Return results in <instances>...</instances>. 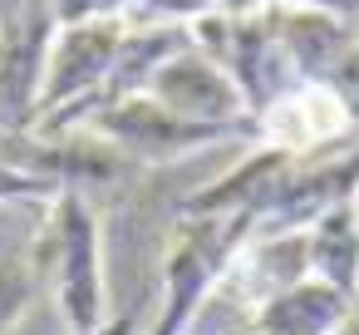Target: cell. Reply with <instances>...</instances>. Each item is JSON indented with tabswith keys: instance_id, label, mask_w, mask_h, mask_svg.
<instances>
[{
	"instance_id": "obj_1",
	"label": "cell",
	"mask_w": 359,
	"mask_h": 335,
	"mask_svg": "<svg viewBox=\"0 0 359 335\" xmlns=\"http://www.w3.org/2000/svg\"><path fill=\"white\" fill-rule=\"evenodd\" d=\"M35 261L40 276L55 281L60 315L69 335H89L109 320V291H104V247H99V212L94 197L79 188H60L40 217L35 232Z\"/></svg>"
},
{
	"instance_id": "obj_2",
	"label": "cell",
	"mask_w": 359,
	"mask_h": 335,
	"mask_svg": "<svg viewBox=\"0 0 359 335\" xmlns=\"http://www.w3.org/2000/svg\"><path fill=\"white\" fill-rule=\"evenodd\" d=\"M256 237V217L251 212H222V217H177L172 227V247L163 256V306L153 310L143 335H187V325L197 320L202 301L217 291V281L226 276V266L241 256V247Z\"/></svg>"
},
{
	"instance_id": "obj_3",
	"label": "cell",
	"mask_w": 359,
	"mask_h": 335,
	"mask_svg": "<svg viewBox=\"0 0 359 335\" xmlns=\"http://www.w3.org/2000/svg\"><path fill=\"white\" fill-rule=\"evenodd\" d=\"M84 129L133 163H177V158L217 148V143H251V138L261 143L256 124H197V119L163 109L153 94L104 104L84 119Z\"/></svg>"
},
{
	"instance_id": "obj_4",
	"label": "cell",
	"mask_w": 359,
	"mask_h": 335,
	"mask_svg": "<svg viewBox=\"0 0 359 335\" xmlns=\"http://www.w3.org/2000/svg\"><path fill=\"white\" fill-rule=\"evenodd\" d=\"M55 30H60V20H55L50 0H25V6L0 25V133L35 129Z\"/></svg>"
},
{
	"instance_id": "obj_5",
	"label": "cell",
	"mask_w": 359,
	"mask_h": 335,
	"mask_svg": "<svg viewBox=\"0 0 359 335\" xmlns=\"http://www.w3.org/2000/svg\"><path fill=\"white\" fill-rule=\"evenodd\" d=\"M256 133H261V143H271L280 153L315 158V153L354 138V124L330 84H290L256 114Z\"/></svg>"
},
{
	"instance_id": "obj_6",
	"label": "cell",
	"mask_w": 359,
	"mask_h": 335,
	"mask_svg": "<svg viewBox=\"0 0 359 335\" xmlns=\"http://www.w3.org/2000/svg\"><path fill=\"white\" fill-rule=\"evenodd\" d=\"M143 94H153L163 109H172V114H182V119H197V124H256V114L246 109L241 89H236L197 45L182 50V55H172V60L153 74V84H148Z\"/></svg>"
},
{
	"instance_id": "obj_7",
	"label": "cell",
	"mask_w": 359,
	"mask_h": 335,
	"mask_svg": "<svg viewBox=\"0 0 359 335\" xmlns=\"http://www.w3.org/2000/svg\"><path fill=\"white\" fill-rule=\"evenodd\" d=\"M266 20L280 40V55H285L295 84H325L334 74V65L349 55V45L359 40L354 25H339L320 11L290 6V0H266Z\"/></svg>"
},
{
	"instance_id": "obj_8",
	"label": "cell",
	"mask_w": 359,
	"mask_h": 335,
	"mask_svg": "<svg viewBox=\"0 0 359 335\" xmlns=\"http://www.w3.org/2000/svg\"><path fill=\"white\" fill-rule=\"evenodd\" d=\"M349 301H354V296H344V291H334V286L305 276V281H295L290 291H280L276 301L261 306L256 335H330V330L344 320Z\"/></svg>"
},
{
	"instance_id": "obj_9",
	"label": "cell",
	"mask_w": 359,
	"mask_h": 335,
	"mask_svg": "<svg viewBox=\"0 0 359 335\" xmlns=\"http://www.w3.org/2000/svg\"><path fill=\"white\" fill-rule=\"evenodd\" d=\"M305 251H310V276L359 296V217H354V197L339 202L334 212H325L310 232H305Z\"/></svg>"
},
{
	"instance_id": "obj_10",
	"label": "cell",
	"mask_w": 359,
	"mask_h": 335,
	"mask_svg": "<svg viewBox=\"0 0 359 335\" xmlns=\"http://www.w3.org/2000/svg\"><path fill=\"white\" fill-rule=\"evenodd\" d=\"M35 232H40V222L35 227H25V237L20 232H0V335L11 330V320L35 301V291H40V261H35Z\"/></svg>"
},
{
	"instance_id": "obj_11",
	"label": "cell",
	"mask_w": 359,
	"mask_h": 335,
	"mask_svg": "<svg viewBox=\"0 0 359 335\" xmlns=\"http://www.w3.org/2000/svg\"><path fill=\"white\" fill-rule=\"evenodd\" d=\"M60 30L65 25H84V20H123L133 11V0H50Z\"/></svg>"
},
{
	"instance_id": "obj_12",
	"label": "cell",
	"mask_w": 359,
	"mask_h": 335,
	"mask_svg": "<svg viewBox=\"0 0 359 335\" xmlns=\"http://www.w3.org/2000/svg\"><path fill=\"white\" fill-rule=\"evenodd\" d=\"M325 84H330L334 99L344 104V114H349V124H354V143H359V40L349 45V55L334 65V74H330Z\"/></svg>"
},
{
	"instance_id": "obj_13",
	"label": "cell",
	"mask_w": 359,
	"mask_h": 335,
	"mask_svg": "<svg viewBox=\"0 0 359 335\" xmlns=\"http://www.w3.org/2000/svg\"><path fill=\"white\" fill-rule=\"evenodd\" d=\"M148 320H153V296L143 291L128 310H118V315H109L99 330H89V335H143L148 330Z\"/></svg>"
},
{
	"instance_id": "obj_14",
	"label": "cell",
	"mask_w": 359,
	"mask_h": 335,
	"mask_svg": "<svg viewBox=\"0 0 359 335\" xmlns=\"http://www.w3.org/2000/svg\"><path fill=\"white\" fill-rule=\"evenodd\" d=\"M290 6H305V11H320L339 25H354L359 30V0H290Z\"/></svg>"
},
{
	"instance_id": "obj_15",
	"label": "cell",
	"mask_w": 359,
	"mask_h": 335,
	"mask_svg": "<svg viewBox=\"0 0 359 335\" xmlns=\"http://www.w3.org/2000/svg\"><path fill=\"white\" fill-rule=\"evenodd\" d=\"M330 335H359V296L349 301V310H344V320L330 330Z\"/></svg>"
},
{
	"instance_id": "obj_16",
	"label": "cell",
	"mask_w": 359,
	"mask_h": 335,
	"mask_svg": "<svg viewBox=\"0 0 359 335\" xmlns=\"http://www.w3.org/2000/svg\"><path fill=\"white\" fill-rule=\"evenodd\" d=\"M354 217H359V188H354Z\"/></svg>"
}]
</instances>
